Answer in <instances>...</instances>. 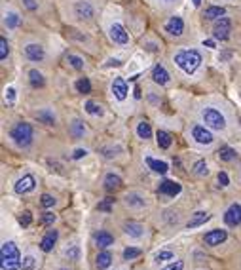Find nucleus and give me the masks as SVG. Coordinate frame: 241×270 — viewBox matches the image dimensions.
Here are the masks:
<instances>
[{
	"label": "nucleus",
	"mask_w": 241,
	"mask_h": 270,
	"mask_svg": "<svg viewBox=\"0 0 241 270\" xmlns=\"http://www.w3.org/2000/svg\"><path fill=\"white\" fill-rule=\"evenodd\" d=\"M175 65L186 74H194L201 65V53L197 50H180L173 55Z\"/></svg>",
	"instance_id": "nucleus-1"
},
{
	"label": "nucleus",
	"mask_w": 241,
	"mask_h": 270,
	"mask_svg": "<svg viewBox=\"0 0 241 270\" xmlns=\"http://www.w3.org/2000/svg\"><path fill=\"white\" fill-rule=\"evenodd\" d=\"M0 267L2 270H21V253L14 242H4L0 249Z\"/></svg>",
	"instance_id": "nucleus-2"
},
{
	"label": "nucleus",
	"mask_w": 241,
	"mask_h": 270,
	"mask_svg": "<svg viewBox=\"0 0 241 270\" xmlns=\"http://www.w3.org/2000/svg\"><path fill=\"white\" fill-rule=\"evenodd\" d=\"M12 139H14V143L17 145V147H21V149H27V147H31L32 145V139H34V130H32V126L31 124H27V122H17L14 128H12Z\"/></svg>",
	"instance_id": "nucleus-3"
},
{
	"label": "nucleus",
	"mask_w": 241,
	"mask_h": 270,
	"mask_svg": "<svg viewBox=\"0 0 241 270\" xmlns=\"http://www.w3.org/2000/svg\"><path fill=\"white\" fill-rule=\"evenodd\" d=\"M201 120L205 122L207 128H213V130H224L226 128V118L224 114L217 111L215 107H205L201 111Z\"/></svg>",
	"instance_id": "nucleus-4"
},
{
	"label": "nucleus",
	"mask_w": 241,
	"mask_h": 270,
	"mask_svg": "<svg viewBox=\"0 0 241 270\" xmlns=\"http://www.w3.org/2000/svg\"><path fill=\"white\" fill-rule=\"evenodd\" d=\"M109 34H110V40H112L114 44L126 46L129 42V34H128L126 27H124L122 23H112V25H110Z\"/></svg>",
	"instance_id": "nucleus-5"
},
{
	"label": "nucleus",
	"mask_w": 241,
	"mask_h": 270,
	"mask_svg": "<svg viewBox=\"0 0 241 270\" xmlns=\"http://www.w3.org/2000/svg\"><path fill=\"white\" fill-rule=\"evenodd\" d=\"M230 31H232V23H230V19L224 16V17L217 19V23H215V27H213V36H215L217 40H228Z\"/></svg>",
	"instance_id": "nucleus-6"
},
{
	"label": "nucleus",
	"mask_w": 241,
	"mask_h": 270,
	"mask_svg": "<svg viewBox=\"0 0 241 270\" xmlns=\"http://www.w3.org/2000/svg\"><path fill=\"white\" fill-rule=\"evenodd\" d=\"M224 221H226V225H230V226L241 225V203H232V205L226 209Z\"/></svg>",
	"instance_id": "nucleus-7"
},
{
	"label": "nucleus",
	"mask_w": 241,
	"mask_h": 270,
	"mask_svg": "<svg viewBox=\"0 0 241 270\" xmlns=\"http://www.w3.org/2000/svg\"><path fill=\"white\" fill-rule=\"evenodd\" d=\"M192 137L196 139V143H199V145H211L213 143V134L205 128V126H194L192 128Z\"/></svg>",
	"instance_id": "nucleus-8"
},
{
	"label": "nucleus",
	"mask_w": 241,
	"mask_h": 270,
	"mask_svg": "<svg viewBox=\"0 0 241 270\" xmlns=\"http://www.w3.org/2000/svg\"><path fill=\"white\" fill-rule=\"evenodd\" d=\"M110 90H112L114 97H116L118 101H124V99L128 97V84H126V80H124L122 76H116V78L112 80Z\"/></svg>",
	"instance_id": "nucleus-9"
},
{
	"label": "nucleus",
	"mask_w": 241,
	"mask_h": 270,
	"mask_svg": "<svg viewBox=\"0 0 241 270\" xmlns=\"http://www.w3.org/2000/svg\"><path fill=\"white\" fill-rule=\"evenodd\" d=\"M34 186H36V179L32 175H23L21 179L16 183L14 188H16L17 194H27V192H32Z\"/></svg>",
	"instance_id": "nucleus-10"
},
{
	"label": "nucleus",
	"mask_w": 241,
	"mask_h": 270,
	"mask_svg": "<svg viewBox=\"0 0 241 270\" xmlns=\"http://www.w3.org/2000/svg\"><path fill=\"white\" fill-rule=\"evenodd\" d=\"M25 55H27V59H31V61L40 63L46 57V51L40 44H27L25 46Z\"/></svg>",
	"instance_id": "nucleus-11"
},
{
	"label": "nucleus",
	"mask_w": 241,
	"mask_h": 270,
	"mask_svg": "<svg viewBox=\"0 0 241 270\" xmlns=\"http://www.w3.org/2000/svg\"><path fill=\"white\" fill-rule=\"evenodd\" d=\"M74 14L78 19H91L95 16V8L89 2H76L74 4Z\"/></svg>",
	"instance_id": "nucleus-12"
},
{
	"label": "nucleus",
	"mask_w": 241,
	"mask_h": 270,
	"mask_svg": "<svg viewBox=\"0 0 241 270\" xmlns=\"http://www.w3.org/2000/svg\"><path fill=\"white\" fill-rule=\"evenodd\" d=\"M226 238H228L226 230H222V228H215V230H211V232H207V234H205V244H207V246H211V248H215V246H220Z\"/></svg>",
	"instance_id": "nucleus-13"
},
{
	"label": "nucleus",
	"mask_w": 241,
	"mask_h": 270,
	"mask_svg": "<svg viewBox=\"0 0 241 270\" xmlns=\"http://www.w3.org/2000/svg\"><path fill=\"white\" fill-rule=\"evenodd\" d=\"M160 194H165V196H177V194H180V190H182V186L177 183V181H171V179H165L160 183Z\"/></svg>",
	"instance_id": "nucleus-14"
},
{
	"label": "nucleus",
	"mask_w": 241,
	"mask_h": 270,
	"mask_svg": "<svg viewBox=\"0 0 241 270\" xmlns=\"http://www.w3.org/2000/svg\"><path fill=\"white\" fill-rule=\"evenodd\" d=\"M165 31H167L171 36H180V34L184 33V21H182V17L173 16L169 21L165 23Z\"/></svg>",
	"instance_id": "nucleus-15"
},
{
	"label": "nucleus",
	"mask_w": 241,
	"mask_h": 270,
	"mask_svg": "<svg viewBox=\"0 0 241 270\" xmlns=\"http://www.w3.org/2000/svg\"><path fill=\"white\" fill-rule=\"evenodd\" d=\"M152 80L156 84H160V86H165L171 80V76H169V72L165 70L163 65H156L152 70Z\"/></svg>",
	"instance_id": "nucleus-16"
},
{
	"label": "nucleus",
	"mask_w": 241,
	"mask_h": 270,
	"mask_svg": "<svg viewBox=\"0 0 241 270\" xmlns=\"http://www.w3.org/2000/svg\"><path fill=\"white\" fill-rule=\"evenodd\" d=\"M57 238H59L57 230H48V232H46V236L42 238V242H40V249L46 251V253H49V251L53 249V246H55Z\"/></svg>",
	"instance_id": "nucleus-17"
},
{
	"label": "nucleus",
	"mask_w": 241,
	"mask_h": 270,
	"mask_svg": "<svg viewBox=\"0 0 241 270\" xmlns=\"http://www.w3.org/2000/svg\"><path fill=\"white\" fill-rule=\"evenodd\" d=\"M95 244L101 249H107L114 244V236L110 232H107V230H101V232L95 234Z\"/></svg>",
	"instance_id": "nucleus-18"
},
{
	"label": "nucleus",
	"mask_w": 241,
	"mask_h": 270,
	"mask_svg": "<svg viewBox=\"0 0 241 270\" xmlns=\"http://www.w3.org/2000/svg\"><path fill=\"white\" fill-rule=\"evenodd\" d=\"M209 219H211V215H209L207 211H197V213H194V215H192V219L186 223V226H188V228H196V226L205 225Z\"/></svg>",
	"instance_id": "nucleus-19"
},
{
	"label": "nucleus",
	"mask_w": 241,
	"mask_h": 270,
	"mask_svg": "<svg viewBox=\"0 0 241 270\" xmlns=\"http://www.w3.org/2000/svg\"><path fill=\"white\" fill-rule=\"evenodd\" d=\"M146 164H148V168H150L152 171L160 173V175H163V173L169 171V166H167L165 162H161V160H154V158L146 156Z\"/></svg>",
	"instance_id": "nucleus-20"
},
{
	"label": "nucleus",
	"mask_w": 241,
	"mask_h": 270,
	"mask_svg": "<svg viewBox=\"0 0 241 270\" xmlns=\"http://www.w3.org/2000/svg\"><path fill=\"white\" fill-rule=\"evenodd\" d=\"M95 265H97V269L99 270L109 269L110 265H112V253H110V251H101V253L97 255V259H95Z\"/></svg>",
	"instance_id": "nucleus-21"
},
{
	"label": "nucleus",
	"mask_w": 241,
	"mask_h": 270,
	"mask_svg": "<svg viewBox=\"0 0 241 270\" xmlns=\"http://www.w3.org/2000/svg\"><path fill=\"white\" fill-rule=\"evenodd\" d=\"M124 232L128 236H133V238H141L143 232H145V226L139 225V223H126L124 225Z\"/></svg>",
	"instance_id": "nucleus-22"
},
{
	"label": "nucleus",
	"mask_w": 241,
	"mask_h": 270,
	"mask_svg": "<svg viewBox=\"0 0 241 270\" xmlns=\"http://www.w3.org/2000/svg\"><path fill=\"white\" fill-rule=\"evenodd\" d=\"M122 186V177L116 175V173H107L105 175V188L107 190H116Z\"/></svg>",
	"instance_id": "nucleus-23"
},
{
	"label": "nucleus",
	"mask_w": 241,
	"mask_h": 270,
	"mask_svg": "<svg viewBox=\"0 0 241 270\" xmlns=\"http://www.w3.org/2000/svg\"><path fill=\"white\" fill-rule=\"evenodd\" d=\"M224 16H226V10H224L222 6H211V8H207L205 14H203L205 19H220V17H224Z\"/></svg>",
	"instance_id": "nucleus-24"
},
{
	"label": "nucleus",
	"mask_w": 241,
	"mask_h": 270,
	"mask_svg": "<svg viewBox=\"0 0 241 270\" xmlns=\"http://www.w3.org/2000/svg\"><path fill=\"white\" fill-rule=\"evenodd\" d=\"M29 80H31V84L34 86V88H42L44 86V74L40 72V70H36V68H31L29 70Z\"/></svg>",
	"instance_id": "nucleus-25"
},
{
	"label": "nucleus",
	"mask_w": 241,
	"mask_h": 270,
	"mask_svg": "<svg viewBox=\"0 0 241 270\" xmlns=\"http://www.w3.org/2000/svg\"><path fill=\"white\" fill-rule=\"evenodd\" d=\"M70 135L76 137V139H80V137L86 135V126H84L82 120H74V122L70 124Z\"/></svg>",
	"instance_id": "nucleus-26"
},
{
	"label": "nucleus",
	"mask_w": 241,
	"mask_h": 270,
	"mask_svg": "<svg viewBox=\"0 0 241 270\" xmlns=\"http://www.w3.org/2000/svg\"><path fill=\"white\" fill-rule=\"evenodd\" d=\"M126 203H128L129 207H143V205H145V198H143L139 192H129V194L126 196Z\"/></svg>",
	"instance_id": "nucleus-27"
},
{
	"label": "nucleus",
	"mask_w": 241,
	"mask_h": 270,
	"mask_svg": "<svg viewBox=\"0 0 241 270\" xmlns=\"http://www.w3.org/2000/svg\"><path fill=\"white\" fill-rule=\"evenodd\" d=\"M156 141H158V147L160 149H169L171 147V135L167 134V132H163V130H160L156 134Z\"/></svg>",
	"instance_id": "nucleus-28"
},
{
	"label": "nucleus",
	"mask_w": 241,
	"mask_h": 270,
	"mask_svg": "<svg viewBox=\"0 0 241 270\" xmlns=\"http://www.w3.org/2000/svg\"><path fill=\"white\" fill-rule=\"evenodd\" d=\"M137 135H139L141 139H150V137H152V128H150V124H148L146 120L139 122V126H137Z\"/></svg>",
	"instance_id": "nucleus-29"
},
{
	"label": "nucleus",
	"mask_w": 241,
	"mask_h": 270,
	"mask_svg": "<svg viewBox=\"0 0 241 270\" xmlns=\"http://www.w3.org/2000/svg\"><path fill=\"white\" fill-rule=\"evenodd\" d=\"M36 120L44 122L48 126H53V124H55V114L51 113L49 109H44V111H38V113H36Z\"/></svg>",
	"instance_id": "nucleus-30"
},
{
	"label": "nucleus",
	"mask_w": 241,
	"mask_h": 270,
	"mask_svg": "<svg viewBox=\"0 0 241 270\" xmlns=\"http://www.w3.org/2000/svg\"><path fill=\"white\" fill-rule=\"evenodd\" d=\"M4 23H6L8 29H16V27H19V23H21V16H19L17 12H8Z\"/></svg>",
	"instance_id": "nucleus-31"
},
{
	"label": "nucleus",
	"mask_w": 241,
	"mask_h": 270,
	"mask_svg": "<svg viewBox=\"0 0 241 270\" xmlns=\"http://www.w3.org/2000/svg\"><path fill=\"white\" fill-rule=\"evenodd\" d=\"M236 151L232 149V147H220L219 149V158L222 160V162H232L234 158H236Z\"/></svg>",
	"instance_id": "nucleus-32"
},
{
	"label": "nucleus",
	"mask_w": 241,
	"mask_h": 270,
	"mask_svg": "<svg viewBox=\"0 0 241 270\" xmlns=\"http://www.w3.org/2000/svg\"><path fill=\"white\" fill-rule=\"evenodd\" d=\"M74 86H76L78 93H89L91 91V82H89V78H86V76L84 78H78Z\"/></svg>",
	"instance_id": "nucleus-33"
},
{
	"label": "nucleus",
	"mask_w": 241,
	"mask_h": 270,
	"mask_svg": "<svg viewBox=\"0 0 241 270\" xmlns=\"http://www.w3.org/2000/svg\"><path fill=\"white\" fill-rule=\"evenodd\" d=\"M86 113L91 114V116H101L103 114V107L89 99V101H86Z\"/></svg>",
	"instance_id": "nucleus-34"
},
{
	"label": "nucleus",
	"mask_w": 241,
	"mask_h": 270,
	"mask_svg": "<svg viewBox=\"0 0 241 270\" xmlns=\"http://www.w3.org/2000/svg\"><path fill=\"white\" fill-rule=\"evenodd\" d=\"M66 63H70V67L76 68V70H80V68H84V59L82 57H78V55H66Z\"/></svg>",
	"instance_id": "nucleus-35"
},
{
	"label": "nucleus",
	"mask_w": 241,
	"mask_h": 270,
	"mask_svg": "<svg viewBox=\"0 0 241 270\" xmlns=\"http://www.w3.org/2000/svg\"><path fill=\"white\" fill-rule=\"evenodd\" d=\"M194 173H196V175H199V177H205V175L209 173L205 160H197L196 164H194Z\"/></svg>",
	"instance_id": "nucleus-36"
},
{
	"label": "nucleus",
	"mask_w": 241,
	"mask_h": 270,
	"mask_svg": "<svg viewBox=\"0 0 241 270\" xmlns=\"http://www.w3.org/2000/svg\"><path fill=\"white\" fill-rule=\"evenodd\" d=\"M141 255H143V251L137 248L124 249V259H126V261H133V259H137V257H141Z\"/></svg>",
	"instance_id": "nucleus-37"
},
{
	"label": "nucleus",
	"mask_w": 241,
	"mask_h": 270,
	"mask_svg": "<svg viewBox=\"0 0 241 270\" xmlns=\"http://www.w3.org/2000/svg\"><path fill=\"white\" fill-rule=\"evenodd\" d=\"M173 257H175V253H173V251H169V249H165V251L156 253V255H154V261H158V263H160V261H171Z\"/></svg>",
	"instance_id": "nucleus-38"
},
{
	"label": "nucleus",
	"mask_w": 241,
	"mask_h": 270,
	"mask_svg": "<svg viewBox=\"0 0 241 270\" xmlns=\"http://www.w3.org/2000/svg\"><path fill=\"white\" fill-rule=\"evenodd\" d=\"M8 53H10V44H8L6 36H0V59L4 61L8 57Z\"/></svg>",
	"instance_id": "nucleus-39"
},
{
	"label": "nucleus",
	"mask_w": 241,
	"mask_h": 270,
	"mask_svg": "<svg viewBox=\"0 0 241 270\" xmlns=\"http://www.w3.org/2000/svg\"><path fill=\"white\" fill-rule=\"evenodd\" d=\"M120 151H122V149H120V147H103V149H101V152H103V156L105 158H114V156H118V152H120Z\"/></svg>",
	"instance_id": "nucleus-40"
},
{
	"label": "nucleus",
	"mask_w": 241,
	"mask_h": 270,
	"mask_svg": "<svg viewBox=\"0 0 241 270\" xmlns=\"http://www.w3.org/2000/svg\"><path fill=\"white\" fill-rule=\"evenodd\" d=\"M34 267H36V261H34V257H31V255H29V257H25V259H23L21 270H32Z\"/></svg>",
	"instance_id": "nucleus-41"
},
{
	"label": "nucleus",
	"mask_w": 241,
	"mask_h": 270,
	"mask_svg": "<svg viewBox=\"0 0 241 270\" xmlns=\"http://www.w3.org/2000/svg\"><path fill=\"white\" fill-rule=\"evenodd\" d=\"M31 223H32V213L31 211H23L21 215H19V225L31 226Z\"/></svg>",
	"instance_id": "nucleus-42"
},
{
	"label": "nucleus",
	"mask_w": 241,
	"mask_h": 270,
	"mask_svg": "<svg viewBox=\"0 0 241 270\" xmlns=\"http://www.w3.org/2000/svg\"><path fill=\"white\" fill-rule=\"evenodd\" d=\"M112 203H114V198H105L103 202H99L97 209H99V211H110V209H112Z\"/></svg>",
	"instance_id": "nucleus-43"
},
{
	"label": "nucleus",
	"mask_w": 241,
	"mask_h": 270,
	"mask_svg": "<svg viewBox=\"0 0 241 270\" xmlns=\"http://www.w3.org/2000/svg\"><path fill=\"white\" fill-rule=\"evenodd\" d=\"M66 257L72 259V261H78V257H80V249H78V246H70V248L66 249Z\"/></svg>",
	"instance_id": "nucleus-44"
},
{
	"label": "nucleus",
	"mask_w": 241,
	"mask_h": 270,
	"mask_svg": "<svg viewBox=\"0 0 241 270\" xmlns=\"http://www.w3.org/2000/svg\"><path fill=\"white\" fill-rule=\"evenodd\" d=\"M40 203H42L44 207H53V203H55V198H53L51 194H42V198H40Z\"/></svg>",
	"instance_id": "nucleus-45"
},
{
	"label": "nucleus",
	"mask_w": 241,
	"mask_h": 270,
	"mask_svg": "<svg viewBox=\"0 0 241 270\" xmlns=\"http://www.w3.org/2000/svg\"><path fill=\"white\" fill-rule=\"evenodd\" d=\"M6 101L10 103V105H14L16 103V90L10 86V88H6Z\"/></svg>",
	"instance_id": "nucleus-46"
},
{
	"label": "nucleus",
	"mask_w": 241,
	"mask_h": 270,
	"mask_svg": "<svg viewBox=\"0 0 241 270\" xmlns=\"http://www.w3.org/2000/svg\"><path fill=\"white\" fill-rule=\"evenodd\" d=\"M42 223H44V225H53V223H55V215H53L51 211H46L44 215H42Z\"/></svg>",
	"instance_id": "nucleus-47"
},
{
	"label": "nucleus",
	"mask_w": 241,
	"mask_h": 270,
	"mask_svg": "<svg viewBox=\"0 0 241 270\" xmlns=\"http://www.w3.org/2000/svg\"><path fill=\"white\" fill-rule=\"evenodd\" d=\"M182 269H184V263H182V261H175V263L167 265L165 269H161V270H182Z\"/></svg>",
	"instance_id": "nucleus-48"
},
{
	"label": "nucleus",
	"mask_w": 241,
	"mask_h": 270,
	"mask_svg": "<svg viewBox=\"0 0 241 270\" xmlns=\"http://www.w3.org/2000/svg\"><path fill=\"white\" fill-rule=\"evenodd\" d=\"M23 4H25V8L31 10V12L38 10V2H36V0H23Z\"/></svg>",
	"instance_id": "nucleus-49"
},
{
	"label": "nucleus",
	"mask_w": 241,
	"mask_h": 270,
	"mask_svg": "<svg viewBox=\"0 0 241 270\" xmlns=\"http://www.w3.org/2000/svg\"><path fill=\"white\" fill-rule=\"evenodd\" d=\"M219 183H220V186H228V185H230V177H228L224 171H220L219 173Z\"/></svg>",
	"instance_id": "nucleus-50"
},
{
	"label": "nucleus",
	"mask_w": 241,
	"mask_h": 270,
	"mask_svg": "<svg viewBox=\"0 0 241 270\" xmlns=\"http://www.w3.org/2000/svg\"><path fill=\"white\" fill-rule=\"evenodd\" d=\"M86 154H88V151H84V149H76L74 154H72V158H74V160H80V158H84Z\"/></svg>",
	"instance_id": "nucleus-51"
},
{
	"label": "nucleus",
	"mask_w": 241,
	"mask_h": 270,
	"mask_svg": "<svg viewBox=\"0 0 241 270\" xmlns=\"http://www.w3.org/2000/svg\"><path fill=\"white\" fill-rule=\"evenodd\" d=\"M120 65H122V61H120V59H109L105 67H120Z\"/></svg>",
	"instance_id": "nucleus-52"
},
{
	"label": "nucleus",
	"mask_w": 241,
	"mask_h": 270,
	"mask_svg": "<svg viewBox=\"0 0 241 270\" xmlns=\"http://www.w3.org/2000/svg\"><path fill=\"white\" fill-rule=\"evenodd\" d=\"M203 46H207V48H215V40H203Z\"/></svg>",
	"instance_id": "nucleus-53"
},
{
	"label": "nucleus",
	"mask_w": 241,
	"mask_h": 270,
	"mask_svg": "<svg viewBox=\"0 0 241 270\" xmlns=\"http://www.w3.org/2000/svg\"><path fill=\"white\" fill-rule=\"evenodd\" d=\"M135 97L141 99V90H139V88H135Z\"/></svg>",
	"instance_id": "nucleus-54"
},
{
	"label": "nucleus",
	"mask_w": 241,
	"mask_h": 270,
	"mask_svg": "<svg viewBox=\"0 0 241 270\" xmlns=\"http://www.w3.org/2000/svg\"><path fill=\"white\" fill-rule=\"evenodd\" d=\"M160 2H163V4H173V2H178V0H160Z\"/></svg>",
	"instance_id": "nucleus-55"
},
{
	"label": "nucleus",
	"mask_w": 241,
	"mask_h": 270,
	"mask_svg": "<svg viewBox=\"0 0 241 270\" xmlns=\"http://www.w3.org/2000/svg\"><path fill=\"white\" fill-rule=\"evenodd\" d=\"M192 4H194V6H199V4H201V0H192Z\"/></svg>",
	"instance_id": "nucleus-56"
},
{
	"label": "nucleus",
	"mask_w": 241,
	"mask_h": 270,
	"mask_svg": "<svg viewBox=\"0 0 241 270\" xmlns=\"http://www.w3.org/2000/svg\"><path fill=\"white\" fill-rule=\"evenodd\" d=\"M61 270H66V269H61Z\"/></svg>",
	"instance_id": "nucleus-57"
}]
</instances>
